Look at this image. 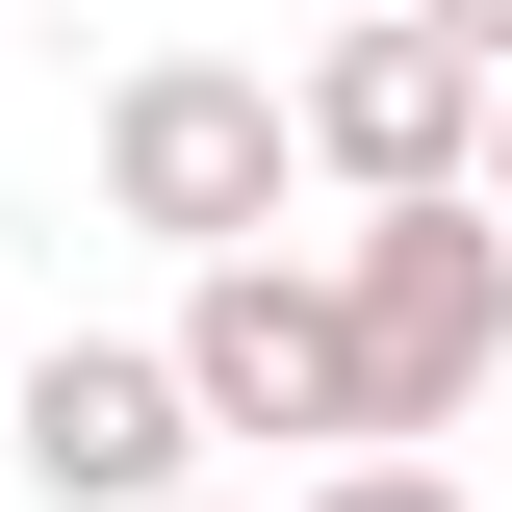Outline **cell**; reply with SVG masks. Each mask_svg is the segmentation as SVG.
Returning a JSON list of instances; mask_svg holds the SVG:
<instances>
[{"mask_svg": "<svg viewBox=\"0 0 512 512\" xmlns=\"http://www.w3.org/2000/svg\"><path fill=\"white\" fill-rule=\"evenodd\" d=\"M0 461H26L52 512H180L205 410H180V359H128V333H52V359L0 384Z\"/></svg>", "mask_w": 512, "mask_h": 512, "instance_id": "5b68a950", "label": "cell"}, {"mask_svg": "<svg viewBox=\"0 0 512 512\" xmlns=\"http://www.w3.org/2000/svg\"><path fill=\"white\" fill-rule=\"evenodd\" d=\"M461 205H487V231H512V77H487V154H461Z\"/></svg>", "mask_w": 512, "mask_h": 512, "instance_id": "ba28073f", "label": "cell"}, {"mask_svg": "<svg viewBox=\"0 0 512 512\" xmlns=\"http://www.w3.org/2000/svg\"><path fill=\"white\" fill-rule=\"evenodd\" d=\"M487 359H512V231H487V205H359V231H333V384H359V461L487 436Z\"/></svg>", "mask_w": 512, "mask_h": 512, "instance_id": "6da1fadb", "label": "cell"}, {"mask_svg": "<svg viewBox=\"0 0 512 512\" xmlns=\"http://www.w3.org/2000/svg\"><path fill=\"white\" fill-rule=\"evenodd\" d=\"M308 512H461V461H333Z\"/></svg>", "mask_w": 512, "mask_h": 512, "instance_id": "8992f818", "label": "cell"}, {"mask_svg": "<svg viewBox=\"0 0 512 512\" xmlns=\"http://www.w3.org/2000/svg\"><path fill=\"white\" fill-rule=\"evenodd\" d=\"M103 205L154 256H282V77H231V52L103 77Z\"/></svg>", "mask_w": 512, "mask_h": 512, "instance_id": "7a4b0ae2", "label": "cell"}, {"mask_svg": "<svg viewBox=\"0 0 512 512\" xmlns=\"http://www.w3.org/2000/svg\"><path fill=\"white\" fill-rule=\"evenodd\" d=\"M410 26H436V52H461V77H512V0H410Z\"/></svg>", "mask_w": 512, "mask_h": 512, "instance_id": "52a82bcc", "label": "cell"}, {"mask_svg": "<svg viewBox=\"0 0 512 512\" xmlns=\"http://www.w3.org/2000/svg\"><path fill=\"white\" fill-rule=\"evenodd\" d=\"M180 512H205V487H180Z\"/></svg>", "mask_w": 512, "mask_h": 512, "instance_id": "9c48e42d", "label": "cell"}, {"mask_svg": "<svg viewBox=\"0 0 512 512\" xmlns=\"http://www.w3.org/2000/svg\"><path fill=\"white\" fill-rule=\"evenodd\" d=\"M154 359H180L205 436H359V384H333V256H205Z\"/></svg>", "mask_w": 512, "mask_h": 512, "instance_id": "277c9868", "label": "cell"}, {"mask_svg": "<svg viewBox=\"0 0 512 512\" xmlns=\"http://www.w3.org/2000/svg\"><path fill=\"white\" fill-rule=\"evenodd\" d=\"M282 154L359 205H461V154H487V77L436 52V26H333L308 77H282Z\"/></svg>", "mask_w": 512, "mask_h": 512, "instance_id": "3957f363", "label": "cell"}]
</instances>
